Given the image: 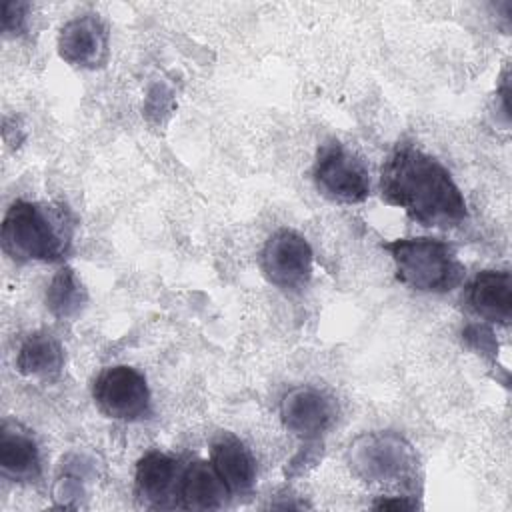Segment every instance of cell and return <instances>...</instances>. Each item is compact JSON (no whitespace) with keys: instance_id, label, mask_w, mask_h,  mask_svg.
Masks as SVG:
<instances>
[{"instance_id":"cell-1","label":"cell","mask_w":512,"mask_h":512,"mask_svg":"<svg viewBox=\"0 0 512 512\" xmlns=\"http://www.w3.org/2000/svg\"><path fill=\"white\" fill-rule=\"evenodd\" d=\"M382 198L402 208L414 222L430 228H454L466 220V200L452 174L430 154L402 144L384 162Z\"/></svg>"},{"instance_id":"cell-2","label":"cell","mask_w":512,"mask_h":512,"mask_svg":"<svg viewBox=\"0 0 512 512\" xmlns=\"http://www.w3.org/2000/svg\"><path fill=\"white\" fill-rule=\"evenodd\" d=\"M72 234L66 206L16 200L2 220V250L18 262H58L68 254Z\"/></svg>"},{"instance_id":"cell-3","label":"cell","mask_w":512,"mask_h":512,"mask_svg":"<svg viewBox=\"0 0 512 512\" xmlns=\"http://www.w3.org/2000/svg\"><path fill=\"white\" fill-rule=\"evenodd\" d=\"M396 278L418 292H450L464 278V264L454 246L438 238H396L386 242Z\"/></svg>"},{"instance_id":"cell-4","label":"cell","mask_w":512,"mask_h":512,"mask_svg":"<svg viewBox=\"0 0 512 512\" xmlns=\"http://www.w3.org/2000/svg\"><path fill=\"white\" fill-rule=\"evenodd\" d=\"M348 464L366 482H400L414 474L416 452L396 432H366L348 448Z\"/></svg>"},{"instance_id":"cell-5","label":"cell","mask_w":512,"mask_h":512,"mask_svg":"<svg viewBox=\"0 0 512 512\" xmlns=\"http://www.w3.org/2000/svg\"><path fill=\"white\" fill-rule=\"evenodd\" d=\"M312 174L316 188L334 202L358 204L370 194V178L362 160L336 140L318 148Z\"/></svg>"},{"instance_id":"cell-6","label":"cell","mask_w":512,"mask_h":512,"mask_svg":"<svg viewBox=\"0 0 512 512\" xmlns=\"http://www.w3.org/2000/svg\"><path fill=\"white\" fill-rule=\"evenodd\" d=\"M96 406L114 420L134 422L150 412V390L146 378L130 366H108L94 380Z\"/></svg>"},{"instance_id":"cell-7","label":"cell","mask_w":512,"mask_h":512,"mask_svg":"<svg viewBox=\"0 0 512 512\" xmlns=\"http://www.w3.org/2000/svg\"><path fill=\"white\" fill-rule=\"evenodd\" d=\"M260 266L268 282L282 290H298L312 276V248L304 236L280 228L264 244Z\"/></svg>"},{"instance_id":"cell-8","label":"cell","mask_w":512,"mask_h":512,"mask_svg":"<svg viewBox=\"0 0 512 512\" xmlns=\"http://www.w3.org/2000/svg\"><path fill=\"white\" fill-rule=\"evenodd\" d=\"M58 54L78 68H100L108 60V30L94 14L68 20L58 34Z\"/></svg>"},{"instance_id":"cell-9","label":"cell","mask_w":512,"mask_h":512,"mask_svg":"<svg viewBox=\"0 0 512 512\" xmlns=\"http://www.w3.org/2000/svg\"><path fill=\"white\" fill-rule=\"evenodd\" d=\"M280 418L286 430L310 440L332 424L334 402L312 386H298L282 396Z\"/></svg>"},{"instance_id":"cell-10","label":"cell","mask_w":512,"mask_h":512,"mask_svg":"<svg viewBox=\"0 0 512 512\" xmlns=\"http://www.w3.org/2000/svg\"><path fill=\"white\" fill-rule=\"evenodd\" d=\"M468 302L484 320L508 324L512 318V280L506 270H484L468 286Z\"/></svg>"},{"instance_id":"cell-11","label":"cell","mask_w":512,"mask_h":512,"mask_svg":"<svg viewBox=\"0 0 512 512\" xmlns=\"http://www.w3.org/2000/svg\"><path fill=\"white\" fill-rule=\"evenodd\" d=\"M0 470L14 482H34L40 476L36 440L16 422H4L0 430Z\"/></svg>"},{"instance_id":"cell-12","label":"cell","mask_w":512,"mask_h":512,"mask_svg":"<svg viewBox=\"0 0 512 512\" xmlns=\"http://www.w3.org/2000/svg\"><path fill=\"white\" fill-rule=\"evenodd\" d=\"M210 464L230 492H246L254 484V458L244 442L234 434L224 432L212 442Z\"/></svg>"},{"instance_id":"cell-13","label":"cell","mask_w":512,"mask_h":512,"mask_svg":"<svg viewBox=\"0 0 512 512\" xmlns=\"http://www.w3.org/2000/svg\"><path fill=\"white\" fill-rule=\"evenodd\" d=\"M228 488L216 474L214 466L204 460L192 462L178 480L180 506L188 510H214L222 508Z\"/></svg>"},{"instance_id":"cell-14","label":"cell","mask_w":512,"mask_h":512,"mask_svg":"<svg viewBox=\"0 0 512 512\" xmlns=\"http://www.w3.org/2000/svg\"><path fill=\"white\" fill-rule=\"evenodd\" d=\"M176 482V462L162 452H148L136 464L134 488L146 506H164Z\"/></svg>"},{"instance_id":"cell-15","label":"cell","mask_w":512,"mask_h":512,"mask_svg":"<svg viewBox=\"0 0 512 512\" xmlns=\"http://www.w3.org/2000/svg\"><path fill=\"white\" fill-rule=\"evenodd\" d=\"M16 368L30 378H56L64 368V350L52 334L34 332L22 342L16 354Z\"/></svg>"},{"instance_id":"cell-16","label":"cell","mask_w":512,"mask_h":512,"mask_svg":"<svg viewBox=\"0 0 512 512\" xmlns=\"http://www.w3.org/2000/svg\"><path fill=\"white\" fill-rule=\"evenodd\" d=\"M86 304V290L70 266L60 268L46 290V306L56 318H72Z\"/></svg>"},{"instance_id":"cell-17","label":"cell","mask_w":512,"mask_h":512,"mask_svg":"<svg viewBox=\"0 0 512 512\" xmlns=\"http://www.w3.org/2000/svg\"><path fill=\"white\" fill-rule=\"evenodd\" d=\"M26 10H28V4L20 2V0H6L2 4V30H4V34L16 36L24 30Z\"/></svg>"},{"instance_id":"cell-18","label":"cell","mask_w":512,"mask_h":512,"mask_svg":"<svg viewBox=\"0 0 512 512\" xmlns=\"http://www.w3.org/2000/svg\"><path fill=\"white\" fill-rule=\"evenodd\" d=\"M374 508L376 510H412L416 508V504L406 498H382L374 504Z\"/></svg>"}]
</instances>
